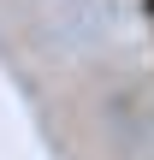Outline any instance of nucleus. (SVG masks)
<instances>
[{
    "label": "nucleus",
    "instance_id": "obj_1",
    "mask_svg": "<svg viewBox=\"0 0 154 160\" xmlns=\"http://www.w3.org/2000/svg\"><path fill=\"white\" fill-rule=\"evenodd\" d=\"M142 12H148V18H154V0H142Z\"/></svg>",
    "mask_w": 154,
    "mask_h": 160
}]
</instances>
